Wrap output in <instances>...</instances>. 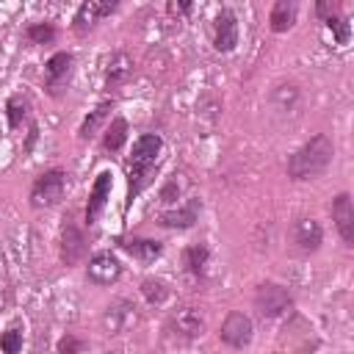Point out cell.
<instances>
[{
    "label": "cell",
    "mask_w": 354,
    "mask_h": 354,
    "mask_svg": "<svg viewBox=\"0 0 354 354\" xmlns=\"http://www.w3.org/2000/svg\"><path fill=\"white\" fill-rule=\"evenodd\" d=\"M207 260H210V252H207L205 243H194V246H188L185 254H183V263H185V268H188L194 277H202V274L207 271Z\"/></svg>",
    "instance_id": "d6986e66"
},
{
    "label": "cell",
    "mask_w": 354,
    "mask_h": 354,
    "mask_svg": "<svg viewBox=\"0 0 354 354\" xmlns=\"http://www.w3.org/2000/svg\"><path fill=\"white\" fill-rule=\"evenodd\" d=\"M218 337L232 348H246L254 337V324L246 313H230L218 329Z\"/></svg>",
    "instance_id": "5b68a950"
},
{
    "label": "cell",
    "mask_w": 354,
    "mask_h": 354,
    "mask_svg": "<svg viewBox=\"0 0 354 354\" xmlns=\"http://www.w3.org/2000/svg\"><path fill=\"white\" fill-rule=\"evenodd\" d=\"M108 113H111V102H102V105H97L86 119H83V124H80V130H77V136L86 141V138H91L97 130H100V124L108 119Z\"/></svg>",
    "instance_id": "ffe728a7"
},
{
    "label": "cell",
    "mask_w": 354,
    "mask_h": 354,
    "mask_svg": "<svg viewBox=\"0 0 354 354\" xmlns=\"http://www.w3.org/2000/svg\"><path fill=\"white\" fill-rule=\"evenodd\" d=\"M293 241H296V246L301 252H315L321 246V241H324V230L313 218H299L296 227H293Z\"/></svg>",
    "instance_id": "5bb4252c"
},
{
    "label": "cell",
    "mask_w": 354,
    "mask_h": 354,
    "mask_svg": "<svg viewBox=\"0 0 354 354\" xmlns=\"http://www.w3.org/2000/svg\"><path fill=\"white\" fill-rule=\"evenodd\" d=\"M185 188H188L185 174H171V177L166 180V185L160 188V202H163V205H174V202L185 194Z\"/></svg>",
    "instance_id": "603a6c76"
},
{
    "label": "cell",
    "mask_w": 354,
    "mask_h": 354,
    "mask_svg": "<svg viewBox=\"0 0 354 354\" xmlns=\"http://www.w3.org/2000/svg\"><path fill=\"white\" fill-rule=\"evenodd\" d=\"M28 39H30L33 44H50V41L55 39V28H53V25H47V22L30 25V28H28Z\"/></svg>",
    "instance_id": "4316f807"
},
{
    "label": "cell",
    "mask_w": 354,
    "mask_h": 354,
    "mask_svg": "<svg viewBox=\"0 0 354 354\" xmlns=\"http://www.w3.org/2000/svg\"><path fill=\"white\" fill-rule=\"evenodd\" d=\"M133 310H136V307H130L127 301H116V304L108 307V313H105V326H108L111 332H119V329L133 318Z\"/></svg>",
    "instance_id": "7402d4cb"
},
{
    "label": "cell",
    "mask_w": 354,
    "mask_h": 354,
    "mask_svg": "<svg viewBox=\"0 0 354 354\" xmlns=\"http://www.w3.org/2000/svg\"><path fill=\"white\" fill-rule=\"evenodd\" d=\"M332 155H335L332 138L324 136V133H318V136H313L307 144H301V147L290 155V160H288V174H290L293 180H315V177H321V174L329 169Z\"/></svg>",
    "instance_id": "6da1fadb"
},
{
    "label": "cell",
    "mask_w": 354,
    "mask_h": 354,
    "mask_svg": "<svg viewBox=\"0 0 354 354\" xmlns=\"http://www.w3.org/2000/svg\"><path fill=\"white\" fill-rule=\"evenodd\" d=\"M332 218L337 224V232L340 238L351 246L354 243V202L348 194H337L335 202H332Z\"/></svg>",
    "instance_id": "30bf717a"
},
{
    "label": "cell",
    "mask_w": 354,
    "mask_h": 354,
    "mask_svg": "<svg viewBox=\"0 0 354 354\" xmlns=\"http://www.w3.org/2000/svg\"><path fill=\"white\" fill-rule=\"evenodd\" d=\"M274 105L279 108V111H288V108H293V102L299 100V91L293 88V86H277V91H274Z\"/></svg>",
    "instance_id": "83f0119b"
},
{
    "label": "cell",
    "mask_w": 354,
    "mask_h": 354,
    "mask_svg": "<svg viewBox=\"0 0 354 354\" xmlns=\"http://www.w3.org/2000/svg\"><path fill=\"white\" fill-rule=\"evenodd\" d=\"M238 44V22H235V14L230 8H224L218 17H216V33H213V47L218 53H232Z\"/></svg>",
    "instance_id": "9c48e42d"
},
{
    "label": "cell",
    "mask_w": 354,
    "mask_h": 354,
    "mask_svg": "<svg viewBox=\"0 0 354 354\" xmlns=\"http://www.w3.org/2000/svg\"><path fill=\"white\" fill-rule=\"evenodd\" d=\"M254 307H257V313L263 318H279L293 307V299H290V293L285 288H279L274 282H263L254 290Z\"/></svg>",
    "instance_id": "277c9868"
},
{
    "label": "cell",
    "mask_w": 354,
    "mask_h": 354,
    "mask_svg": "<svg viewBox=\"0 0 354 354\" xmlns=\"http://www.w3.org/2000/svg\"><path fill=\"white\" fill-rule=\"evenodd\" d=\"M326 28H332L335 30V41L337 44H348V36H351V28H348V22H346V17H332L329 22H326Z\"/></svg>",
    "instance_id": "f1b7e54d"
},
{
    "label": "cell",
    "mask_w": 354,
    "mask_h": 354,
    "mask_svg": "<svg viewBox=\"0 0 354 354\" xmlns=\"http://www.w3.org/2000/svg\"><path fill=\"white\" fill-rule=\"evenodd\" d=\"M141 293H144V299H147L149 304H155V307L169 299V288H166L160 279H144V282H141Z\"/></svg>",
    "instance_id": "cb8c5ba5"
},
{
    "label": "cell",
    "mask_w": 354,
    "mask_h": 354,
    "mask_svg": "<svg viewBox=\"0 0 354 354\" xmlns=\"http://www.w3.org/2000/svg\"><path fill=\"white\" fill-rule=\"evenodd\" d=\"M64 191H66V174L61 169H50V171L36 177V183L30 188V205L33 207H53L64 199Z\"/></svg>",
    "instance_id": "7a4b0ae2"
},
{
    "label": "cell",
    "mask_w": 354,
    "mask_h": 354,
    "mask_svg": "<svg viewBox=\"0 0 354 354\" xmlns=\"http://www.w3.org/2000/svg\"><path fill=\"white\" fill-rule=\"evenodd\" d=\"M268 22H271V30L274 33H282V30L293 28V22H296V3L293 0H277L271 6Z\"/></svg>",
    "instance_id": "ac0fdd59"
},
{
    "label": "cell",
    "mask_w": 354,
    "mask_h": 354,
    "mask_svg": "<svg viewBox=\"0 0 354 354\" xmlns=\"http://www.w3.org/2000/svg\"><path fill=\"white\" fill-rule=\"evenodd\" d=\"M124 138H127V122H124L122 116H116V119L111 122V127L105 130V136H102V147H105L108 152H119L122 144H124Z\"/></svg>",
    "instance_id": "44dd1931"
},
{
    "label": "cell",
    "mask_w": 354,
    "mask_h": 354,
    "mask_svg": "<svg viewBox=\"0 0 354 354\" xmlns=\"http://www.w3.org/2000/svg\"><path fill=\"white\" fill-rule=\"evenodd\" d=\"M116 11V3H97V0H88V3H83L80 8H77V14H75V30L77 33H86L100 17H108V14H113Z\"/></svg>",
    "instance_id": "9a60e30c"
},
{
    "label": "cell",
    "mask_w": 354,
    "mask_h": 354,
    "mask_svg": "<svg viewBox=\"0 0 354 354\" xmlns=\"http://www.w3.org/2000/svg\"><path fill=\"white\" fill-rule=\"evenodd\" d=\"M169 324H171V329L174 332H180L183 337H199L202 332H205V318L199 315V310H194V307H183V310H177L171 318H169Z\"/></svg>",
    "instance_id": "7c38bea8"
},
{
    "label": "cell",
    "mask_w": 354,
    "mask_h": 354,
    "mask_svg": "<svg viewBox=\"0 0 354 354\" xmlns=\"http://www.w3.org/2000/svg\"><path fill=\"white\" fill-rule=\"evenodd\" d=\"M130 75H133V58H130L124 50H116V53L108 58L105 80H108L111 86H119V83H124Z\"/></svg>",
    "instance_id": "e0dca14e"
},
{
    "label": "cell",
    "mask_w": 354,
    "mask_h": 354,
    "mask_svg": "<svg viewBox=\"0 0 354 354\" xmlns=\"http://www.w3.org/2000/svg\"><path fill=\"white\" fill-rule=\"evenodd\" d=\"M86 232L72 221L66 218L64 230H61V260L66 266H77L83 257H86Z\"/></svg>",
    "instance_id": "8992f818"
},
{
    "label": "cell",
    "mask_w": 354,
    "mask_h": 354,
    "mask_svg": "<svg viewBox=\"0 0 354 354\" xmlns=\"http://www.w3.org/2000/svg\"><path fill=\"white\" fill-rule=\"evenodd\" d=\"M199 210H202V202L199 199H185L180 207L160 213V224L163 227H171V230H188L199 218Z\"/></svg>",
    "instance_id": "8fae6325"
},
{
    "label": "cell",
    "mask_w": 354,
    "mask_h": 354,
    "mask_svg": "<svg viewBox=\"0 0 354 354\" xmlns=\"http://www.w3.org/2000/svg\"><path fill=\"white\" fill-rule=\"evenodd\" d=\"M0 348L6 354H17L22 348V326L19 324H11L3 335H0Z\"/></svg>",
    "instance_id": "484cf974"
},
{
    "label": "cell",
    "mask_w": 354,
    "mask_h": 354,
    "mask_svg": "<svg viewBox=\"0 0 354 354\" xmlns=\"http://www.w3.org/2000/svg\"><path fill=\"white\" fill-rule=\"evenodd\" d=\"M111 188H113V177L111 171H100L94 185H91V194H88V205H86V224H94L111 196Z\"/></svg>",
    "instance_id": "ba28073f"
},
{
    "label": "cell",
    "mask_w": 354,
    "mask_h": 354,
    "mask_svg": "<svg viewBox=\"0 0 354 354\" xmlns=\"http://www.w3.org/2000/svg\"><path fill=\"white\" fill-rule=\"evenodd\" d=\"M315 14H318L324 22H329L332 17H337V14H340V3H335V0H318Z\"/></svg>",
    "instance_id": "f546056e"
},
{
    "label": "cell",
    "mask_w": 354,
    "mask_h": 354,
    "mask_svg": "<svg viewBox=\"0 0 354 354\" xmlns=\"http://www.w3.org/2000/svg\"><path fill=\"white\" fill-rule=\"evenodd\" d=\"M163 149V138L158 133H144L133 141L130 158H127V174L130 171H155L158 155Z\"/></svg>",
    "instance_id": "3957f363"
},
{
    "label": "cell",
    "mask_w": 354,
    "mask_h": 354,
    "mask_svg": "<svg viewBox=\"0 0 354 354\" xmlns=\"http://www.w3.org/2000/svg\"><path fill=\"white\" fill-rule=\"evenodd\" d=\"M86 271H88V279L97 282V285H111V282H116L122 277V266L111 252H97L88 260Z\"/></svg>",
    "instance_id": "52a82bcc"
},
{
    "label": "cell",
    "mask_w": 354,
    "mask_h": 354,
    "mask_svg": "<svg viewBox=\"0 0 354 354\" xmlns=\"http://www.w3.org/2000/svg\"><path fill=\"white\" fill-rule=\"evenodd\" d=\"M6 111H8V124H11V127H19L22 119L28 116V100L19 97V94H14V97L6 102Z\"/></svg>",
    "instance_id": "d4e9b609"
},
{
    "label": "cell",
    "mask_w": 354,
    "mask_h": 354,
    "mask_svg": "<svg viewBox=\"0 0 354 354\" xmlns=\"http://www.w3.org/2000/svg\"><path fill=\"white\" fill-rule=\"evenodd\" d=\"M83 348H86V343L77 340V337H72V335H66V337L58 340V354H80Z\"/></svg>",
    "instance_id": "4dcf8cb0"
},
{
    "label": "cell",
    "mask_w": 354,
    "mask_h": 354,
    "mask_svg": "<svg viewBox=\"0 0 354 354\" xmlns=\"http://www.w3.org/2000/svg\"><path fill=\"white\" fill-rule=\"evenodd\" d=\"M191 11V3H169V14H185Z\"/></svg>",
    "instance_id": "1f68e13d"
},
{
    "label": "cell",
    "mask_w": 354,
    "mask_h": 354,
    "mask_svg": "<svg viewBox=\"0 0 354 354\" xmlns=\"http://www.w3.org/2000/svg\"><path fill=\"white\" fill-rule=\"evenodd\" d=\"M72 64H75L72 53H55V55L44 64V77H47V86H50L53 91L61 88V86L69 80V75H72Z\"/></svg>",
    "instance_id": "4fadbf2b"
},
{
    "label": "cell",
    "mask_w": 354,
    "mask_h": 354,
    "mask_svg": "<svg viewBox=\"0 0 354 354\" xmlns=\"http://www.w3.org/2000/svg\"><path fill=\"white\" fill-rule=\"evenodd\" d=\"M119 246H122L130 257H136V260H141V263H152V260L160 257V252H163V246H160L158 241H152V238H124V241H119Z\"/></svg>",
    "instance_id": "2e32d148"
}]
</instances>
